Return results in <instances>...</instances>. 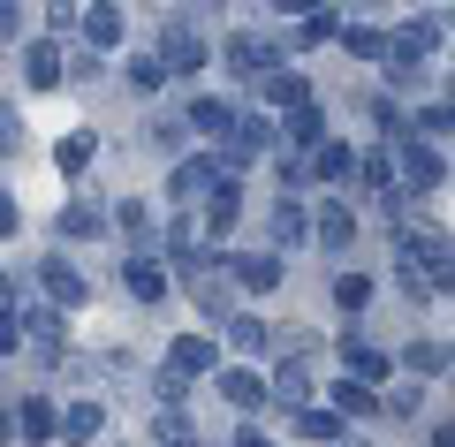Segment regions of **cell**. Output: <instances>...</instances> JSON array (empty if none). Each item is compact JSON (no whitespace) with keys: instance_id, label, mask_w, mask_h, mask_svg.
Segmentation results:
<instances>
[{"instance_id":"obj_17","label":"cell","mask_w":455,"mask_h":447,"mask_svg":"<svg viewBox=\"0 0 455 447\" xmlns=\"http://www.w3.org/2000/svg\"><path fill=\"white\" fill-rule=\"evenodd\" d=\"M433 447H455V425H440V432H433Z\"/></svg>"},{"instance_id":"obj_8","label":"cell","mask_w":455,"mask_h":447,"mask_svg":"<svg viewBox=\"0 0 455 447\" xmlns=\"http://www.w3.org/2000/svg\"><path fill=\"white\" fill-rule=\"evenodd\" d=\"M84 31H92V46H114V38H122V16H114V8H92Z\"/></svg>"},{"instance_id":"obj_2","label":"cell","mask_w":455,"mask_h":447,"mask_svg":"<svg viewBox=\"0 0 455 447\" xmlns=\"http://www.w3.org/2000/svg\"><path fill=\"white\" fill-rule=\"evenodd\" d=\"M197 61H205V46H197L182 23H167V68H197Z\"/></svg>"},{"instance_id":"obj_3","label":"cell","mask_w":455,"mask_h":447,"mask_svg":"<svg viewBox=\"0 0 455 447\" xmlns=\"http://www.w3.org/2000/svg\"><path fill=\"white\" fill-rule=\"evenodd\" d=\"M167 364H175V379H190V371L212 364V349H205V341H175V349H167Z\"/></svg>"},{"instance_id":"obj_4","label":"cell","mask_w":455,"mask_h":447,"mask_svg":"<svg viewBox=\"0 0 455 447\" xmlns=\"http://www.w3.org/2000/svg\"><path fill=\"white\" fill-rule=\"evenodd\" d=\"M99 425H107V410H99V402H76V410L61 417V432H68V440H92Z\"/></svg>"},{"instance_id":"obj_10","label":"cell","mask_w":455,"mask_h":447,"mask_svg":"<svg viewBox=\"0 0 455 447\" xmlns=\"http://www.w3.org/2000/svg\"><path fill=\"white\" fill-rule=\"evenodd\" d=\"M46 288H53V296H61V304H84V281H76V273H68V266H46Z\"/></svg>"},{"instance_id":"obj_16","label":"cell","mask_w":455,"mask_h":447,"mask_svg":"<svg viewBox=\"0 0 455 447\" xmlns=\"http://www.w3.org/2000/svg\"><path fill=\"white\" fill-rule=\"evenodd\" d=\"M0 152H16V114L0 107Z\"/></svg>"},{"instance_id":"obj_14","label":"cell","mask_w":455,"mask_h":447,"mask_svg":"<svg viewBox=\"0 0 455 447\" xmlns=\"http://www.w3.org/2000/svg\"><path fill=\"white\" fill-rule=\"evenodd\" d=\"M319 175H334V182L349 175V152H341V144H326V152H319Z\"/></svg>"},{"instance_id":"obj_15","label":"cell","mask_w":455,"mask_h":447,"mask_svg":"<svg viewBox=\"0 0 455 447\" xmlns=\"http://www.w3.org/2000/svg\"><path fill=\"white\" fill-rule=\"evenodd\" d=\"M61 227H68V235H92V227H99V212H92V205H68V220H61Z\"/></svg>"},{"instance_id":"obj_6","label":"cell","mask_w":455,"mask_h":447,"mask_svg":"<svg viewBox=\"0 0 455 447\" xmlns=\"http://www.w3.org/2000/svg\"><path fill=\"white\" fill-rule=\"evenodd\" d=\"M130 288H137V296H145V304H160V288H167V273L152 266V258H137V266H130Z\"/></svg>"},{"instance_id":"obj_18","label":"cell","mask_w":455,"mask_h":447,"mask_svg":"<svg viewBox=\"0 0 455 447\" xmlns=\"http://www.w3.org/2000/svg\"><path fill=\"white\" fill-rule=\"evenodd\" d=\"M8 341H16V326H8V319H0V349H8Z\"/></svg>"},{"instance_id":"obj_5","label":"cell","mask_w":455,"mask_h":447,"mask_svg":"<svg viewBox=\"0 0 455 447\" xmlns=\"http://www.w3.org/2000/svg\"><path fill=\"white\" fill-rule=\"evenodd\" d=\"M23 68H31L38 92H46V84H61V53H53V46H31V53H23Z\"/></svg>"},{"instance_id":"obj_7","label":"cell","mask_w":455,"mask_h":447,"mask_svg":"<svg viewBox=\"0 0 455 447\" xmlns=\"http://www.w3.org/2000/svg\"><path fill=\"white\" fill-rule=\"evenodd\" d=\"M228 61L243 68V76H259V68H266V46H259V38H228Z\"/></svg>"},{"instance_id":"obj_9","label":"cell","mask_w":455,"mask_h":447,"mask_svg":"<svg viewBox=\"0 0 455 447\" xmlns=\"http://www.w3.org/2000/svg\"><path fill=\"white\" fill-rule=\"evenodd\" d=\"M235 273H243L251 288H274V281H281V266H274V258H235Z\"/></svg>"},{"instance_id":"obj_11","label":"cell","mask_w":455,"mask_h":447,"mask_svg":"<svg viewBox=\"0 0 455 447\" xmlns=\"http://www.w3.org/2000/svg\"><path fill=\"white\" fill-rule=\"evenodd\" d=\"M23 432H31V440H46V432H53V410H46V402H23Z\"/></svg>"},{"instance_id":"obj_13","label":"cell","mask_w":455,"mask_h":447,"mask_svg":"<svg viewBox=\"0 0 455 447\" xmlns=\"http://www.w3.org/2000/svg\"><path fill=\"white\" fill-rule=\"evenodd\" d=\"M296 235H304V212H296V205H274V243H296Z\"/></svg>"},{"instance_id":"obj_1","label":"cell","mask_w":455,"mask_h":447,"mask_svg":"<svg viewBox=\"0 0 455 447\" xmlns=\"http://www.w3.org/2000/svg\"><path fill=\"white\" fill-rule=\"evenodd\" d=\"M403 167H410V190H433L440 182V160L425 152V144H403Z\"/></svg>"},{"instance_id":"obj_19","label":"cell","mask_w":455,"mask_h":447,"mask_svg":"<svg viewBox=\"0 0 455 447\" xmlns=\"http://www.w3.org/2000/svg\"><path fill=\"white\" fill-rule=\"evenodd\" d=\"M0 31H16V16H8V8H0Z\"/></svg>"},{"instance_id":"obj_12","label":"cell","mask_w":455,"mask_h":447,"mask_svg":"<svg viewBox=\"0 0 455 447\" xmlns=\"http://www.w3.org/2000/svg\"><path fill=\"white\" fill-rule=\"evenodd\" d=\"M319 235L341 251V243H349V212H341V205H326V212H319Z\"/></svg>"}]
</instances>
